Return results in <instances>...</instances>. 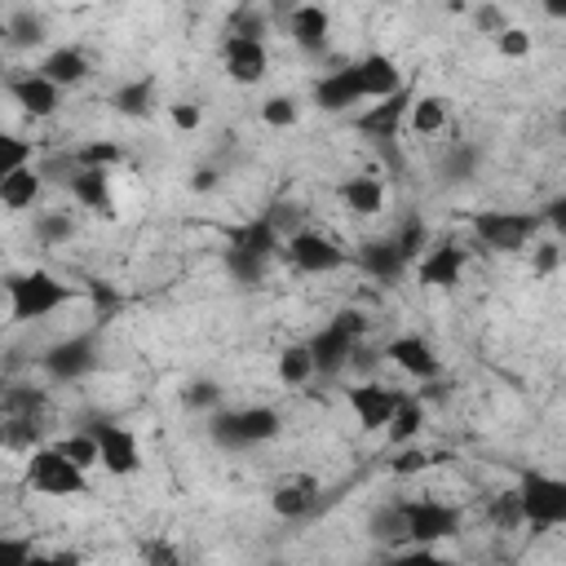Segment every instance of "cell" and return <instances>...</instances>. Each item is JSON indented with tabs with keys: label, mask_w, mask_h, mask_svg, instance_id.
Masks as SVG:
<instances>
[{
	"label": "cell",
	"mask_w": 566,
	"mask_h": 566,
	"mask_svg": "<svg viewBox=\"0 0 566 566\" xmlns=\"http://www.w3.org/2000/svg\"><path fill=\"white\" fill-rule=\"evenodd\" d=\"M4 296H9V318L13 323H35L57 314L62 305H71L80 292L71 283H62L49 270H27V274H9L4 279Z\"/></svg>",
	"instance_id": "obj_1"
},
{
	"label": "cell",
	"mask_w": 566,
	"mask_h": 566,
	"mask_svg": "<svg viewBox=\"0 0 566 566\" xmlns=\"http://www.w3.org/2000/svg\"><path fill=\"white\" fill-rule=\"evenodd\" d=\"M513 491H517V504H522V526L531 535L566 531V478L562 473L526 469Z\"/></svg>",
	"instance_id": "obj_2"
},
{
	"label": "cell",
	"mask_w": 566,
	"mask_h": 566,
	"mask_svg": "<svg viewBox=\"0 0 566 566\" xmlns=\"http://www.w3.org/2000/svg\"><path fill=\"white\" fill-rule=\"evenodd\" d=\"M22 473H27V486L35 495H49V500H84L93 491V473L71 464L53 442H40L35 451H27Z\"/></svg>",
	"instance_id": "obj_3"
},
{
	"label": "cell",
	"mask_w": 566,
	"mask_h": 566,
	"mask_svg": "<svg viewBox=\"0 0 566 566\" xmlns=\"http://www.w3.org/2000/svg\"><path fill=\"white\" fill-rule=\"evenodd\" d=\"M539 226L544 217L535 212H513V208H486V212H473L469 217V234L486 248V252H531V243L539 239Z\"/></svg>",
	"instance_id": "obj_4"
},
{
	"label": "cell",
	"mask_w": 566,
	"mask_h": 566,
	"mask_svg": "<svg viewBox=\"0 0 566 566\" xmlns=\"http://www.w3.org/2000/svg\"><path fill=\"white\" fill-rule=\"evenodd\" d=\"M279 433H283V416L270 402H248V407H230V411H217L212 416V438L221 447H230V451L265 447Z\"/></svg>",
	"instance_id": "obj_5"
},
{
	"label": "cell",
	"mask_w": 566,
	"mask_h": 566,
	"mask_svg": "<svg viewBox=\"0 0 566 566\" xmlns=\"http://www.w3.org/2000/svg\"><path fill=\"white\" fill-rule=\"evenodd\" d=\"M398 513H402V535H407V544H424V548L447 544V539L460 535V526H464L460 504H447V500H433V495L398 500Z\"/></svg>",
	"instance_id": "obj_6"
},
{
	"label": "cell",
	"mask_w": 566,
	"mask_h": 566,
	"mask_svg": "<svg viewBox=\"0 0 566 566\" xmlns=\"http://www.w3.org/2000/svg\"><path fill=\"white\" fill-rule=\"evenodd\" d=\"M279 261H283L287 270L305 274V279H323V274L345 270V265H349V252H345L332 234H323V230H314V226H301V230H292V234L283 239Z\"/></svg>",
	"instance_id": "obj_7"
},
{
	"label": "cell",
	"mask_w": 566,
	"mask_h": 566,
	"mask_svg": "<svg viewBox=\"0 0 566 566\" xmlns=\"http://www.w3.org/2000/svg\"><path fill=\"white\" fill-rule=\"evenodd\" d=\"M367 332V318L358 310H340L336 318H327L314 336H310V349H314V367L318 376H340L354 354H358V340Z\"/></svg>",
	"instance_id": "obj_8"
},
{
	"label": "cell",
	"mask_w": 566,
	"mask_h": 566,
	"mask_svg": "<svg viewBox=\"0 0 566 566\" xmlns=\"http://www.w3.org/2000/svg\"><path fill=\"white\" fill-rule=\"evenodd\" d=\"M217 62H221V75L239 88H256L265 75H270V44L261 35H239L230 31L217 49Z\"/></svg>",
	"instance_id": "obj_9"
},
{
	"label": "cell",
	"mask_w": 566,
	"mask_h": 566,
	"mask_svg": "<svg viewBox=\"0 0 566 566\" xmlns=\"http://www.w3.org/2000/svg\"><path fill=\"white\" fill-rule=\"evenodd\" d=\"M402 398H407V389L385 385V380H358V385L345 389V407L354 411V420H358L363 433H385L389 420L398 416Z\"/></svg>",
	"instance_id": "obj_10"
},
{
	"label": "cell",
	"mask_w": 566,
	"mask_h": 566,
	"mask_svg": "<svg viewBox=\"0 0 566 566\" xmlns=\"http://www.w3.org/2000/svg\"><path fill=\"white\" fill-rule=\"evenodd\" d=\"M416 270V283L429 287V292H451L464 283V270H469V248L460 239H433L424 248V256L411 265Z\"/></svg>",
	"instance_id": "obj_11"
},
{
	"label": "cell",
	"mask_w": 566,
	"mask_h": 566,
	"mask_svg": "<svg viewBox=\"0 0 566 566\" xmlns=\"http://www.w3.org/2000/svg\"><path fill=\"white\" fill-rule=\"evenodd\" d=\"M93 438H97V455H102L106 478H137L142 473V438H137L133 424L97 420Z\"/></svg>",
	"instance_id": "obj_12"
},
{
	"label": "cell",
	"mask_w": 566,
	"mask_h": 566,
	"mask_svg": "<svg viewBox=\"0 0 566 566\" xmlns=\"http://www.w3.org/2000/svg\"><path fill=\"white\" fill-rule=\"evenodd\" d=\"M314 106L323 115H349L354 106H367V93H363V75H358V57L354 62H340L336 71H323L310 88Z\"/></svg>",
	"instance_id": "obj_13"
},
{
	"label": "cell",
	"mask_w": 566,
	"mask_h": 566,
	"mask_svg": "<svg viewBox=\"0 0 566 566\" xmlns=\"http://www.w3.org/2000/svg\"><path fill=\"white\" fill-rule=\"evenodd\" d=\"M318 495H323L318 478L292 469V473L274 478V486H270V513H274L279 522H305V517L318 509Z\"/></svg>",
	"instance_id": "obj_14"
},
{
	"label": "cell",
	"mask_w": 566,
	"mask_h": 566,
	"mask_svg": "<svg viewBox=\"0 0 566 566\" xmlns=\"http://www.w3.org/2000/svg\"><path fill=\"white\" fill-rule=\"evenodd\" d=\"M411 102H416V88H411V84H407L402 93L385 97V102H367V106L354 115V128H358L363 137H371V142H394V137L407 128Z\"/></svg>",
	"instance_id": "obj_15"
},
{
	"label": "cell",
	"mask_w": 566,
	"mask_h": 566,
	"mask_svg": "<svg viewBox=\"0 0 566 566\" xmlns=\"http://www.w3.org/2000/svg\"><path fill=\"white\" fill-rule=\"evenodd\" d=\"M385 358H389L407 380H416V385H433V380L442 376V358H438V349H433L424 336H416V332L394 336V340L385 345Z\"/></svg>",
	"instance_id": "obj_16"
},
{
	"label": "cell",
	"mask_w": 566,
	"mask_h": 566,
	"mask_svg": "<svg viewBox=\"0 0 566 566\" xmlns=\"http://www.w3.org/2000/svg\"><path fill=\"white\" fill-rule=\"evenodd\" d=\"M9 102L22 111V115H31V119H49L57 106H62V88L53 84V80H44L35 66L31 71H18V75H9Z\"/></svg>",
	"instance_id": "obj_17"
},
{
	"label": "cell",
	"mask_w": 566,
	"mask_h": 566,
	"mask_svg": "<svg viewBox=\"0 0 566 566\" xmlns=\"http://www.w3.org/2000/svg\"><path fill=\"white\" fill-rule=\"evenodd\" d=\"M35 71H40L44 80H53V84L66 93V88H80V84L93 75V57H88L84 44H53V49L35 62Z\"/></svg>",
	"instance_id": "obj_18"
},
{
	"label": "cell",
	"mask_w": 566,
	"mask_h": 566,
	"mask_svg": "<svg viewBox=\"0 0 566 566\" xmlns=\"http://www.w3.org/2000/svg\"><path fill=\"white\" fill-rule=\"evenodd\" d=\"M40 367L53 380H80V376H88L97 367V345H93V336H66L40 358Z\"/></svg>",
	"instance_id": "obj_19"
},
{
	"label": "cell",
	"mask_w": 566,
	"mask_h": 566,
	"mask_svg": "<svg viewBox=\"0 0 566 566\" xmlns=\"http://www.w3.org/2000/svg\"><path fill=\"white\" fill-rule=\"evenodd\" d=\"M283 27H287V35L301 53H323L327 35H332V13L323 4H292L283 13Z\"/></svg>",
	"instance_id": "obj_20"
},
{
	"label": "cell",
	"mask_w": 566,
	"mask_h": 566,
	"mask_svg": "<svg viewBox=\"0 0 566 566\" xmlns=\"http://www.w3.org/2000/svg\"><path fill=\"white\" fill-rule=\"evenodd\" d=\"M358 75H363L367 102H385V97H394V93L407 88V75L398 66V57L394 53H380V49H371V53L358 57Z\"/></svg>",
	"instance_id": "obj_21"
},
{
	"label": "cell",
	"mask_w": 566,
	"mask_h": 566,
	"mask_svg": "<svg viewBox=\"0 0 566 566\" xmlns=\"http://www.w3.org/2000/svg\"><path fill=\"white\" fill-rule=\"evenodd\" d=\"M336 199H340V208H345L349 217L367 221V217H380V212H385L389 190H385L380 177H371V172H354V177H345V181L336 186Z\"/></svg>",
	"instance_id": "obj_22"
},
{
	"label": "cell",
	"mask_w": 566,
	"mask_h": 566,
	"mask_svg": "<svg viewBox=\"0 0 566 566\" xmlns=\"http://www.w3.org/2000/svg\"><path fill=\"white\" fill-rule=\"evenodd\" d=\"M66 190H71V199H75L84 212H93V217H115L111 172H97V168H71Z\"/></svg>",
	"instance_id": "obj_23"
},
{
	"label": "cell",
	"mask_w": 566,
	"mask_h": 566,
	"mask_svg": "<svg viewBox=\"0 0 566 566\" xmlns=\"http://www.w3.org/2000/svg\"><path fill=\"white\" fill-rule=\"evenodd\" d=\"M283 230L270 221V217H252V221H243L234 234H230V248H239V252H248V256H261V261H279V252H283Z\"/></svg>",
	"instance_id": "obj_24"
},
{
	"label": "cell",
	"mask_w": 566,
	"mask_h": 566,
	"mask_svg": "<svg viewBox=\"0 0 566 566\" xmlns=\"http://www.w3.org/2000/svg\"><path fill=\"white\" fill-rule=\"evenodd\" d=\"M447 124H451V97L416 93V102L407 111V133L411 137H438V133H447Z\"/></svg>",
	"instance_id": "obj_25"
},
{
	"label": "cell",
	"mask_w": 566,
	"mask_h": 566,
	"mask_svg": "<svg viewBox=\"0 0 566 566\" xmlns=\"http://www.w3.org/2000/svg\"><path fill=\"white\" fill-rule=\"evenodd\" d=\"M155 93H159V84L150 75H133V80L111 88V111L124 119H146L155 111Z\"/></svg>",
	"instance_id": "obj_26"
},
{
	"label": "cell",
	"mask_w": 566,
	"mask_h": 566,
	"mask_svg": "<svg viewBox=\"0 0 566 566\" xmlns=\"http://www.w3.org/2000/svg\"><path fill=\"white\" fill-rule=\"evenodd\" d=\"M40 195H44V172H40L35 164H31V168H18V172H9V177H0V203H4L9 212L35 208Z\"/></svg>",
	"instance_id": "obj_27"
},
{
	"label": "cell",
	"mask_w": 566,
	"mask_h": 566,
	"mask_svg": "<svg viewBox=\"0 0 566 566\" xmlns=\"http://www.w3.org/2000/svg\"><path fill=\"white\" fill-rule=\"evenodd\" d=\"M274 376H279V385H283V389H301V385H310V380L318 376L310 340L283 345V349H279V358H274Z\"/></svg>",
	"instance_id": "obj_28"
},
{
	"label": "cell",
	"mask_w": 566,
	"mask_h": 566,
	"mask_svg": "<svg viewBox=\"0 0 566 566\" xmlns=\"http://www.w3.org/2000/svg\"><path fill=\"white\" fill-rule=\"evenodd\" d=\"M354 261H358L371 279H398V274L407 270V261H402V252H398V243H394L389 234H385V239H367Z\"/></svg>",
	"instance_id": "obj_29"
},
{
	"label": "cell",
	"mask_w": 566,
	"mask_h": 566,
	"mask_svg": "<svg viewBox=\"0 0 566 566\" xmlns=\"http://www.w3.org/2000/svg\"><path fill=\"white\" fill-rule=\"evenodd\" d=\"M420 433H424V402H420L416 394H407V398H402V407H398V416L389 420L385 438H389V447L398 451V447H411Z\"/></svg>",
	"instance_id": "obj_30"
},
{
	"label": "cell",
	"mask_w": 566,
	"mask_h": 566,
	"mask_svg": "<svg viewBox=\"0 0 566 566\" xmlns=\"http://www.w3.org/2000/svg\"><path fill=\"white\" fill-rule=\"evenodd\" d=\"M0 31H4V40H9L13 49H35V44H44V18H40L35 9H13V13H4Z\"/></svg>",
	"instance_id": "obj_31"
},
{
	"label": "cell",
	"mask_w": 566,
	"mask_h": 566,
	"mask_svg": "<svg viewBox=\"0 0 566 566\" xmlns=\"http://www.w3.org/2000/svg\"><path fill=\"white\" fill-rule=\"evenodd\" d=\"M256 115H261V124H265V128L287 133V128H296V124H301V97H292V93H270V97L256 106Z\"/></svg>",
	"instance_id": "obj_32"
},
{
	"label": "cell",
	"mask_w": 566,
	"mask_h": 566,
	"mask_svg": "<svg viewBox=\"0 0 566 566\" xmlns=\"http://www.w3.org/2000/svg\"><path fill=\"white\" fill-rule=\"evenodd\" d=\"M53 447L71 460V464H80L84 473H93V469H102V455H97V438H93V429H80V433H62V438H53Z\"/></svg>",
	"instance_id": "obj_33"
},
{
	"label": "cell",
	"mask_w": 566,
	"mask_h": 566,
	"mask_svg": "<svg viewBox=\"0 0 566 566\" xmlns=\"http://www.w3.org/2000/svg\"><path fill=\"white\" fill-rule=\"evenodd\" d=\"M486 522L495 526V531H526L522 526V504H517V491L509 486V491H495L491 500H486Z\"/></svg>",
	"instance_id": "obj_34"
},
{
	"label": "cell",
	"mask_w": 566,
	"mask_h": 566,
	"mask_svg": "<svg viewBox=\"0 0 566 566\" xmlns=\"http://www.w3.org/2000/svg\"><path fill=\"white\" fill-rule=\"evenodd\" d=\"M389 239L398 243V252H402V261H407V265H416V261L424 256V248L433 243V239H429V226H424L420 217H407Z\"/></svg>",
	"instance_id": "obj_35"
},
{
	"label": "cell",
	"mask_w": 566,
	"mask_h": 566,
	"mask_svg": "<svg viewBox=\"0 0 566 566\" xmlns=\"http://www.w3.org/2000/svg\"><path fill=\"white\" fill-rule=\"evenodd\" d=\"M438 460H442L438 451H429V447L411 442V447H398V451H394L389 473H394V478H420V473H424V469H433Z\"/></svg>",
	"instance_id": "obj_36"
},
{
	"label": "cell",
	"mask_w": 566,
	"mask_h": 566,
	"mask_svg": "<svg viewBox=\"0 0 566 566\" xmlns=\"http://www.w3.org/2000/svg\"><path fill=\"white\" fill-rule=\"evenodd\" d=\"M491 44H495V53H500L504 62H526V57L535 53V35H531L526 27H517V22H513V27H504Z\"/></svg>",
	"instance_id": "obj_37"
},
{
	"label": "cell",
	"mask_w": 566,
	"mask_h": 566,
	"mask_svg": "<svg viewBox=\"0 0 566 566\" xmlns=\"http://www.w3.org/2000/svg\"><path fill=\"white\" fill-rule=\"evenodd\" d=\"M75 168H97V172H111L119 159H124V150H119V142H84L75 155Z\"/></svg>",
	"instance_id": "obj_38"
},
{
	"label": "cell",
	"mask_w": 566,
	"mask_h": 566,
	"mask_svg": "<svg viewBox=\"0 0 566 566\" xmlns=\"http://www.w3.org/2000/svg\"><path fill=\"white\" fill-rule=\"evenodd\" d=\"M137 557H142V566H186L177 539H168V535H146L137 544Z\"/></svg>",
	"instance_id": "obj_39"
},
{
	"label": "cell",
	"mask_w": 566,
	"mask_h": 566,
	"mask_svg": "<svg viewBox=\"0 0 566 566\" xmlns=\"http://www.w3.org/2000/svg\"><path fill=\"white\" fill-rule=\"evenodd\" d=\"M71 234H75V217H71V212H40V217H35V239H40L44 248L66 243Z\"/></svg>",
	"instance_id": "obj_40"
},
{
	"label": "cell",
	"mask_w": 566,
	"mask_h": 566,
	"mask_svg": "<svg viewBox=\"0 0 566 566\" xmlns=\"http://www.w3.org/2000/svg\"><path fill=\"white\" fill-rule=\"evenodd\" d=\"M35 164V142H22V137H0V177L18 172V168H31Z\"/></svg>",
	"instance_id": "obj_41"
},
{
	"label": "cell",
	"mask_w": 566,
	"mask_h": 566,
	"mask_svg": "<svg viewBox=\"0 0 566 566\" xmlns=\"http://www.w3.org/2000/svg\"><path fill=\"white\" fill-rule=\"evenodd\" d=\"M226 270H230L239 283H261V279H265V270H270V261L248 256V252H239V248H230V243H226Z\"/></svg>",
	"instance_id": "obj_42"
},
{
	"label": "cell",
	"mask_w": 566,
	"mask_h": 566,
	"mask_svg": "<svg viewBox=\"0 0 566 566\" xmlns=\"http://www.w3.org/2000/svg\"><path fill=\"white\" fill-rule=\"evenodd\" d=\"M181 402L190 407V411H221V385L217 380H190L186 389H181Z\"/></svg>",
	"instance_id": "obj_43"
},
{
	"label": "cell",
	"mask_w": 566,
	"mask_h": 566,
	"mask_svg": "<svg viewBox=\"0 0 566 566\" xmlns=\"http://www.w3.org/2000/svg\"><path fill=\"white\" fill-rule=\"evenodd\" d=\"M35 535H18V531H9V535H0V566H31V557H35Z\"/></svg>",
	"instance_id": "obj_44"
},
{
	"label": "cell",
	"mask_w": 566,
	"mask_h": 566,
	"mask_svg": "<svg viewBox=\"0 0 566 566\" xmlns=\"http://www.w3.org/2000/svg\"><path fill=\"white\" fill-rule=\"evenodd\" d=\"M562 256H566L562 239H535V243H531V274L548 279V274L562 265Z\"/></svg>",
	"instance_id": "obj_45"
},
{
	"label": "cell",
	"mask_w": 566,
	"mask_h": 566,
	"mask_svg": "<svg viewBox=\"0 0 566 566\" xmlns=\"http://www.w3.org/2000/svg\"><path fill=\"white\" fill-rule=\"evenodd\" d=\"M389 566H460L455 557H447L442 548H424V544H407L402 553L389 557Z\"/></svg>",
	"instance_id": "obj_46"
},
{
	"label": "cell",
	"mask_w": 566,
	"mask_h": 566,
	"mask_svg": "<svg viewBox=\"0 0 566 566\" xmlns=\"http://www.w3.org/2000/svg\"><path fill=\"white\" fill-rule=\"evenodd\" d=\"M469 18H473V31H478V35H491V40H495L504 27H513V22H509V13H504L500 4H478Z\"/></svg>",
	"instance_id": "obj_47"
},
{
	"label": "cell",
	"mask_w": 566,
	"mask_h": 566,
	"mask_svg": "<svg viewBox=\"0 0 566 566\" xmlns=\"http://www.w3.org/2000/svg\"><path fill=\"white\" fill-rule=\"evenodd\" d=\"M168 119H172L177 133H195V128L203 124V106H199L195 97H177V102L168 106Z\"/></svg>",
	"instance_id": "obj_48"
},
{
	"label": "cell",
	"mask_w": 566,
	"mask_h": 566,
	"mask_svg": "<svg viewBox=\"0 0 566 566\" xmlns=\"http://www.w3.org/2000/svg\"><path fill=\"white\" fill-rule=\"evenodd\" d=\"M31 566H84V557L75 548H35Z\"/></svg>",
	"instance_id": "obj_49"
},
{
	"label": "cell",
	"mask_w": 566,
	"mask_h": 566,
	"mask_svg": "<svg viewBox=\"0 0 566 566\" xmlns=\"http://www.w3.org/2000/svg\"><path fill=\"white\" fill-rule=\"evenodd\" d=\"M217 186H221V172H217V168L203 164V168L190 172V190H195V195H208V190H217Z\"/></svg>",
	"instance_id": "obj_50"
},
{
	"label": "cell",
	"mask_w": 566,
	"mask_h": 566,
	"mask_svg": "<svg viewBox=\"0 0 566 566\" xmlns=\"http://www.w3.org/2000/svg\"><path fill=\"white\" fill-rule=\"evenodd\" d=\"M544 226H548L553 234H566V195H557V199L544 208Z\"/></svg>",
	"instance_id": "obj_51"
},
{
	"label": "cell",
	"mask_w": 566,
	"mask_h": 566,
	"mask_svg": "<svg viewBox=\"0 0 566 566\" xmlns=\"http://www.w3.org/2000/svg\"><path fill=\"white\" fill-rule=\"evenodd\" d=\"M544 13H548V18H557V22H566V0H548V4H544Z\"/></svg>",
	"instance_id": "obj_52"
},
{
	"label": "cell",
	"mask_w": 566,
	"mask_h": 566,
	"mask_svg": "<svg viewBox=\"0 0 566 566\" xmlns=\"http://www.w3.org/2000/svg\"><path fill=\"white\" fill-rule=\"evenodd\" d=\"M562 142H566V115H562Z\"/></svg>",
	"instance_id": "obj_53"
}]
</instances>
